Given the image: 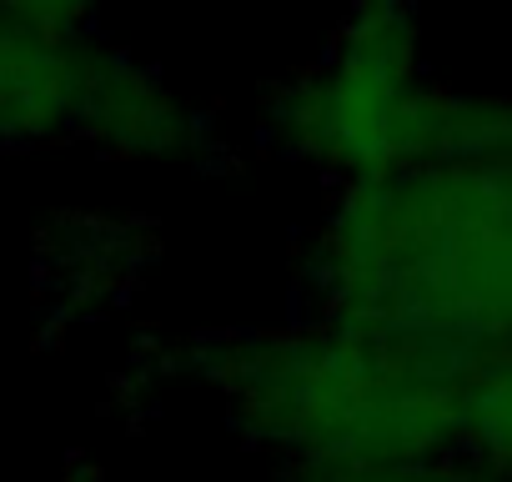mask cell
<instances>
[{"instance_id": "1", "label": "cell", "mask_w": 512, "mask_h": 482, "mask_svg": "<svg viewBox=\"0 0 512 482\" xmlns=\"http://www.w3.org/2000/svg\"><path fill=\"white\" fill-rule=\"evenodd\" d=\"M352 241L367 287L402 292V307L422 302L432 317H467L492 327L512 317V181L497 171L442 186H402L367 206Z\"/></svg>"}, {"instance_id": "2", "label": "cell", "mask_w": 512, "mask_h": 482, "mask_svg": "<svg viewBox=\"0 0 512 482\" xmlns=\"http://www.w3.org/2000/svg\"><path fill=\"white\" fill-rule=\"evenodd\" d=\"M422 126L427 121L417 116V96L407 91V41L397 36V21H367L307 106L317 151L372 171L412 151L407 136Z\"/></svg>"}, {"instance_id": "3", "label": "cell", "mask_w": 512, "mask_h": 482, "mask_svg": "<svg viewBox=\"0 0 512 482\" xmlns=\"http://www.w3.org/2000/svg\"><path fill=\"white\" fill-rule=\"evenodd\" d=\"M76 121L111 136L126 151H166V146H176L186 116L171 106V96L151 76H136L121 61H96V66H86Z\"/></svg>"}, {"instance_id": "5", "label": "cell", "mask_w": 512, "mask_h": 482, "mask_svg": "<svg viewBox=\"0 0 512 482\" xmlns=\"http://www.w3.org/2000/svg\"><path fill=\"white\" fill-rule=\"evenodd\" d=\"M6 11H11V26L66 36L86 16V0H6Z\"/></svg>"}, {"instance_id": "4", "label": "cell", "mask_w": 512, "mask_h": 482, "mask_svg": "<svg viewBox=\"0 0 512 482\" xmlns=\"http://www.w3.org/2000/svg\"><path fill=\"white\" fill-rule=\"evenodd\" d=\"M457 412L467 417V432L477 442H492V447H512V362L497 367V372H477V382L467 392L452 397Z\"/></svg>"}]
</instances>
